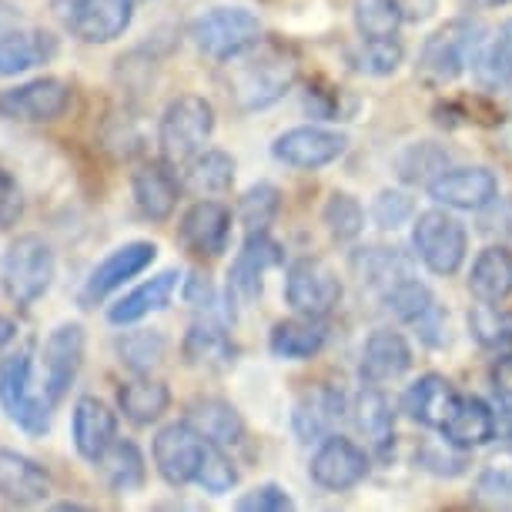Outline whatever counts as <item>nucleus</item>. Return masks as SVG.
<instances>
[{"label":"nucleus","instance_id":"1","mask_svg":"<svg viewBox=\"0 0 512 512\" xmlns=\"http://www.w3.org/2000/svg\"><path fill=\"white\" fill-rule=\"evenodd\" d=\"M54 272V251L41 235L14 238L4 251V265H0L4 292L17 308H31L34 302H41L54 282Z\"/></svg>","mask_w":512,"mask_h":512},{"label":"nucleus","instance_id":"2","mask_svg":"<svg viewBox=\"0 0 512 512\" xmlns=\"http://www.w3.org/2000/svg\"><path fill=\"white\" fill-rule=\"evenodd\" d=\"M215 131V108L201 94H181L164 108L158 124V148L161 158L171 164H185L205 151V141Z\"/></svg>","mask_w":512,"mask_h":512},{"label":"nucleus","instance_id":"3","mask_svg":"<svg viewBox=\"0 0 512 512\" xmlns=\"http://www.w3.org/2000/svg\"><path fill=\"white\" fill-rule=\"evenodd\" d=\"M188 37L211 61H235V57L258 47L262 21L245 7H215V11L195 17Z\"/></svg>","mask_w":512,"mask_h":512},{"label":"nucleus","instance_id":"4","mask_svg":"<svg viewBox=\"0 0 512 512\" xmlns=\"http://www.w3.org/2000/svg\"><path fill=\"white\" fill-rule=\"evenodd\" d=\"M31 375H34V352L21 349L7 359H0V409L7 412V419L21 425L31 436H44L51 429L54 405L44 395L31 392Z\"/></svg>","mask_w":512,"mask_h":512},{"label":"nucleus","instance_id":"5","mask_svg":"<svg viewBox=\"0 0 512 512\" xmlns=\"http://www.w3.org/2000/svg\"><path fill=\"white\" fill-rule=\"evenodd\" d=\"M412 248L432 275L446 278V275H456L462 262H466L469 235L459 218H452L449 211H442V208H432L415 218Z\"/></svg>","mask_w":512,"mask_h":512},{"label":"nucleus","instance_id":"6","mask_svg":"<svg viewBox=\"0 0 512 512\" xmlns=\"http://www.w3.org/2000/svg\"><path fill=\"white\" fill-rule=\"evenodd\" d=\"M482 44V27L472 21H449L422 44L419 74L432 84H449L466 71L469 57H476Z\"/></svg>","mask_w":512,"mask_h":512},{"label":"nucleus","instance_id":"7","mask_svg":"<svg viewBox=\"0 0 512 512\" xmlns=\"http://www.w3.org/2000/svg\"><path fill=\"white\" fill-rule=\"evenodd\" d=\"M54 14L84 44H111L131 27L134 0H54Z\"/></svg>","mask_w":512,"mask_h":512},{"label":"nucleus","instance_id":"8","mask_svg":"<svg viewBox=\"0 0 512 512\" xmlns=\"http://www.w3.org/2000/svg\"><path fill=\"white\" fill-rule=\"evenodd\" d=\"M295 71L298 67L278 51L255 54L245 64L235 67V74H231V94H235V101L245 111L268 108V104H275L295 84Z\"/></svg>","mask_w":512,"mask_h":512},{"label":"nucleus","instance_id":"9","mask_svg":"<svg viewBox=\"0 0 512 512\" xmlns=\"http://www.w3.org/2000/svg\"><path fill=\"white\" fill-rule=\"evenodd\" d=\"M71 108V88L61 77H34L0 91V118L17 124H51Z\"/></svg>","mask_w":512,"mask_h":512},{"label":"nucleus","instance_id":"10","mask_svg":"<svg viewBox=\"0 0 512 512\" xmlns=\"http://www.w3.org/2000/svg\"><path fill=\"white\" fill-rule=\"evenodd\" d=\"M205 452H208V439L188 419L164 425L151 446L154 466H158L161 479L168 486H188V482H195Z\"/></svg>","mask_w":512,"mask_h":512},{"label":"nucleus","instance_id":"11","mask_svg":"<svg viewBox=\"0 0 512 512\" xmlns=\"http://www.w3.org/2000/svg\"><path fill=\"white\" fill-rule=\"evenodd\" d=\"M44 385H41V395L47 402L61 405L64 395L71 392V385L77 379L84 365V325L77 322H64L57 325L44 342Z\"/></svg>","mask_w":512,"mask_h":512},{"label":"nucleus","instance_id":"12","mask_svg":"<svg viewBox=\"0 0 512 512\" xmlns=\"http://www.w3.org/2000/svg\"><path fill=\"white\" fill-rule=\"evenodd\" d=\"M285 302L298 315L325 318L332 308L342 302V282L338 275L318 258H298L285 275Z\"/></svg>","mask_w":512,"mask_h":512},{"label":"nucleus","instance_id":"13","mask_svg":"<svg viewBox=\"0 0 512 512\" xmlns=\"http://www.w3.org/2000/svg\"><path fill=\"white\" fill-rule=\"evenodd\" d=\"M154 258H158V245H154V241H128V245L114 248L111 255L91 272L88 285H84V292H81V302L84 305L104 302V298L111 292H118L124 282H131V278H138L144 268H151Z\"/></svg>","mask_w":512,"mask_h":512},{"label":"nucleus","instance_id":"14","mask_svg":"<svg viewBox=\"0 0 512 512\" xmlns=\"http://www.w3.org/2000/svg\"><path fill=\"white\" fill-rule=\"evenodd\" d=\"M308 472H312L315 486H322L328 492H345V489H355L369 476V456H365L352 439L328 436L322 439V446H318V452L312 456Z\"/></svg>","mask_w":512,"mask_h":512},{"label":"nucleus","instance_id":"15","mask_svg":"<svg viewBox=\"0 0 512 512\" xmlns=\"http://www.w3.org/2000/svg\"><path fill=\"white\" fill-rule=\"evenodd\" d=\"M432 201L456 211H482L499 195V181L489 168H446L429 181Z\"/></svg>","mask_w":512,"mask_h":512},{"label":"nucleus","instance_id":"16","mask_svg":"<svg viewBox=\"0 0 512 512\" xmlns=\"http://www.w3.org/2000/svg\"><path fill=\"white\" fill-rule=\"evenodd\" d=\"M231 238V211L221 201H198L185 211L178 225L181 248L191 251L195 258H218L221 251H228Z\"/></svg>","mask_w":512,"mask_h":512},{"label":"nucleus","instance_id":"17","mask_svg":"<svg viewBox=\"0 0 512 512\" xmlns=\"http://www.w3.org/2000/svg\"><path fill=\"white\" fill-rule=\"evenodd\" d=\"M345 134L338 131H325V128H292L285 134H278L272 144V154L288 168H302V171H315L325 168V164L338 161L345 154Z\"/></svg>","mask_w":512,"mask_h":512},{"label":"nucleus","instance_id":"18","mask_svg":"<svg viewBox=\"0 0 512 512\" xmlns=\"http://www.w3.org/2000/svg\"><path fill=\"white\" fill-rule=\"evenodd\" d=\"M282 265V245L275 238H268V231H251L245 245L231 262L228 272V295H238L251 302V298L262 295V278L268 268Z\"/></svg>","mask_w":512,"mask_h":512},{"label":"nucleus","instance_id":"19","mask_svg":"<svg viewBox=\"0 0 512 512\" xmlns=\"http://www.w3.org/2000/svg\"><path fill=\"white\" fill-rule=\"evenodd\" d=\"M71 439H74L77 456L98 462L104 452L118 442V415L111 412L108 402L94 399V395H84V399H77L74 415H71Z\"/></svg>","mask_w":512,"mask_h":512},{"label":"nucleus","instance_id":"20","mask_svg":"<svg viewBox=\"0 0 512 512\" xmlns=\"http://www.w3.org/2000/svg\"><path fill=\"white\" fill-rule=\"evenodd\" d=\"M134 205L148 221H168L178 208L181 181L175 175V164L171 161H148L134 171L131 178Z\"/></svg>","mask_w":512,"mask_h":512},{"label":"nucleus","instance_id":"21","mask_svg":"<svg viewBox=\"0 0 512 512\" xmlns=\"http://www.w3.org/2000/svg\"><path fill=\"white\" fill-rule=\"evenodd\" d=\"M51 496V476L24 452L0 449V499L11 506H37Z\"/></svg>","mask_w":512,"mask_h":512},{"label":"nucleus","instance_id":"22","mask_svg":"<svg viewBox=\"0 0 512 512\" xmlns=\"http://www.w3.org/2000/svg\"><path fill=\"white\" fill-rule=\"evenodd\" d=\"M459 399L462 395L452 389V382L446 375L429 372L405 392V412H409L419 425H425V429L442 432V425H446L452 419V412H456Z\"/></svg>","mask_w":512,"mask_h":512},{"label":"nucleus","instance_id":"23","mask_svg":"<svg viewBox=\"0 0 512 512\" xmlns=\"http://www.w3.org/2000/svg\"><path fill=\"white\" fill-rule=\"evenodd\" d=\"M178 285H181V275L175 272V268L154 275L151 282L138 285L134 292L124 295L121 302H114L108 308V322L111 325H134V322H141V318L161 312V308L171 305V298H175Z\"/></svg>","mask_w":512,"mask_h":512},{"label":"nucleus","instance_id":"24","mask_svg":"<svg viewBox=\"0 0 512 512\" xmlns=\"http://www.w3.org/2000/svg\"><path fill=\"white\" fill-rule=\"evenodd\" d=\"M412 365V349L409 342L399 335V332H372L369 342L362 349V379L372 382V385H382V382H392V379H402Z\"/></svg>","mask_w":512,"mask_h":512},{"label":"nucleus","instance_id":"25","mask_svg":"<svg viewBox=\"0 0 512 512\" xmlns=\"http://www.w3.org/2000/svg\"><path fill=\"white\" fill-rule=\"evenodd\" d=\"M442 439L452 449H476L496 439V412L476 395H462L452 419L442 425Z\"/></svg>","mask_w":512,"mask_h":512},{"label":"nucleus","instance_id":"26","mask_svg":"<svg viewBox=\"0 0 512 512\" xmlns=\"http://www.w3.org/2000/svg\"><path fill=\"white\" fill-rule=\"evenodd\" d=\"M338 419H342V395L328 389V385H318V389L305 392L298 399L292 425H295V436L302 442H322L332 436Z\"/></svg>","mask_w":512,"mask_h":512},{"label":"nucleus","instance_id":"27","mask_svg":"<svg viewBox=\"0 0 512 512\" xmlns=\"http://www.w3.org/2000/svg\"><path fill=\"white\" fill-rule=\"evenodd\" d=\"M57 54V37L47 31H7L0 34V77H17Z\"/></svg>","mask_w":512,"mask_h":512},{"label":"nucleus","instance_id":"28","mask_svg":"<svg viewBox=\"0 0 512 512\" xmlns=\"http://www.w3.org/2000/svg\"><path fill=\"white\" fill-rule=\"evenodd\" d=\"M188 422L215 446L228 449L245 439V422L238 409L225 399H195L188 405Z\"/></svg>","mask_w":512,"mask_h":512},{"label":"nucleus","instance_id":"29","mask_svg":"<svg viewBox=\"0 0 512 512\" xmlns=\"http://www.w3.org/2000/svg\"><path fill=\"white\" fill-rule=\"evenodd\" d=\"M355 425H359V432L369 439V446L379 452V456H385V452L392 449L395 419H392V405L382 395L379 385L369 382L359 392V399H355Z\"/></svg>","mask_w":512,"mask_h":512},{"label":"nucleus","instance_id":"30","mask_svg":"<svg viewBox=\"0 0 512 512\" xmlns=\"http://www.w3.org/2000/svg\"><path fill=\"white\" fill-rule=\"evenodd\" d=\"M325 325L318 322L315 315H298V318H288V322H278L272 328V338H268V345H272V352L278 359H312V355L322 352L325 345Z\"/></svg>","mask_w":512,"mask_h":512},{"label":"nucleus","instance_id":"31","mask_svg":"<svg viewBox=\"0 0 512 512\" xmlns=\"http://www.w3.org/2000/svg\"><path fill=\"white\" fill-rule=\"evenodd\" d=\"M469 292L479 302H506L512 295V251L509 248H486L472 262Z\"/></svg>","mask_w":512,"mask_h":512},{"label":"nucleus","instance_id":"32","mask_svg":"<svg viewBox=\"0 0 512 512\" xmlns=\"http://www.w3.org/2000/svg\"><path fill=\"white\" fill-rule=\"evenodd\" d=\"M171 405L168 385L158 379H131L118 385V409L124 412V419L134 425H151L158 422Z\"/></svg>","mask_w":512,"mask_h":512},{"label":"nucleus","instance_id":"33","mask_svg":"<svg viewBox=\"0 0 512 512\" xmlns=\"http://www.w3.org/2000/svg\"><path fill=\"white\" fill-rule=\"evenodd\" d=\"M181 352H185V362L195 365V369H225L231 355H235V345H231V338L221 325L198 322L188 328Z\"/></svg>","mask_w":512,"mask_h":512},{"label":"nucleus","instance_id":"34","mask_svg":"<svg viewBox=\"0 0 512 512\" xmlns=\"http://www.w3.org/2000/svg\"><path fill=\"white\" fill-rule=\"evenodd\" d=\"M185 185L195 195H221L235 185V158L225 151H198L185 161Z\"/></svg>","mask_w":512,"mask_h":512},{"label":"nucleus","instance_id":"35","mask_svg":"<svg viewBox=\"0 0 512 512\" xmlns=\"http://www.w3.org/2000/svg\"><path fill=\"white\" fill-rule=\"evenodd\" d=\"M94 466L101 469V476H104V482H108L111 492H134V489H141L144 476H148L141 449L134 446V442H124V439L114 442V446L104 452V456L94 462Z\"/></svg>","mask_w":512,"mask_h":512},{"label":"nucleus","instance_id":"36","mask_svg":"<svg viewBox=\"0 0 512 512\" xmlns=\"http://www.w3.org/2000/svg\"><path fill=\"white\" fill-rule=\"evenodd\" d=\"M472 74L486 91H499L512 84V27L492 37L489 44H479L476 57H472Z\"/></svg>","mask_w":512,"mask_h":512},{"label":"nucleus","instance_id":"37","mask_svg":"<svg viewBox=\"0 0 512 512\" xmlns=\"http://www.w3.org/2000/svg\"><path fill=\"white\" fill-rule=\"evenodd\" d=\"M472 338L489 352H509L512 349V312L499 308L496 302H482L469 312Z\"/></svg>","mask_w":512,"mask_h":512},{"label":"nucleus","instance_id":"38","mask_svg":"<svg viewBox=\"0 0 512 512\" xmlns=\"http://www.w3.org/2000/svg\"><path fill=\"white\" fill-rule=\"evenodd\" d=\"M278 211H282V191L275 185H268V181H258V185H251L245 195L238 201V218L245 231H268L275 225Z\"/></svg>","mask_w":512,"mask_h":512},{"label":"nucleus","instance_id":"39","mask_svg":"<svg viewBox=\"0 0 512 512\" xmlns=\"http://www.w3.org/2000/svg\"><path fill=\"white\" fill-rule=\"evenodd\" d=\"M355 27L365 41H385V37H395L402 27V11L395 0H355Z\"/></svg>","mask_w":512,"mask_h":512},{"label":"nucleus","instance_id":"40","mask_svg":"<svg viewBox=\"0 0 512 512\" xmlns=\"http://www.w3.org/2000/svg\"><path fill=\"white\" fill-rule=\"evenodd\" d=\"M168 342L158 332H128L118 338V355L134 375H148L154 365H161Z\"/></svg>","mask_w":512,"mask_h":512},{"label":"nucleus","instance_id":"41","mask_svg":"<svg viewBox=\"0 0 512 512\" xmlns=\"http://www.w3.org/2000/svg\"><path fill=\"white\" fill-rule=\"evenodd\" d=\"M385 302H389L395 318H402V322H422V318L436 308V298H432L429 285L415 282V278H399V282L389 288Z\"/></svg>","mask_w":512,"mask_h":512},{"label":"nucleus","instance_id":"42","mask_svg":"<svg viewBox=\"0 0 512 512\" xmlns=\"http://www.w3.org/2000/svg\"><path fill=\"white\" fill-rule=\"evenodd\" d=\"M325 225H328V235L335 241H355L365 228V211L352 195L335 191V195L325 201Z\"/></svg>","mask_w":512,"mask_h":512},{"label":"nucleus","instance_id":"43","mask_svg":"<svg viewBox=\"0 0 512 512\" xmlns=\"http://www.w3.org/2000/svg\"><path fill=\"white\" fill-rule=\"evenodd\" d=\"M195 482L205 492H211V496H221V492L235 489L238 469H235V462L225 456V449L215 446V442H208V452H205V459H201V469H198Z\"/></svg>","mask_w":512,"mask_h":512},{"label":"nucleus","instance_id":"44","mask_svg":"<svg viewBox=\"0 0 512 512\" xmlns=\"http://www.w3.org/2000/svg\"><path fill=\"white\" fill-rule=\"evenodd\" d=\"M359 61H362L365 74L385 77L402 64V44L395 41V37H385V41H365Z\"/></svg>","mask_w":512,"mask_h":512},{"label":"nucleus","instance_id":"45","mask_svg":"<svg viewBox=\"0 0 512 512\" xmlns=\"http://www.w3.org/2000/svg\"><path fill=\"white\" fill-rule=\"evenodd\" d=\"M238 509L241 512H285V509H292V496H288L282 486L268 482V486L245 492V496L238 499Z\"/></svg>","mask_w":512,"mask_h":512},{"label":"nucleus","instance_id":"46","mask_svg":"<svg viewBox=\"0 0 512 512\" xmlns=\"http://www.w3.org/2000/svg\"><path fill=\"white\" fill-rule=\"evenodd\" d=\"M24 215V191L7 168H0V231L14 228Z\"/></svg>","mask_w":512,"mask_h":512},{"label":"nucleus","instance_id":"47","mask_svg":"<svg viewBox=\"0 0 512 512\" xmlns=\"http://www.w3.org/2000/svg\"><path fill=\"white\" fill-rule=\"evenodd\" d=\"M372 215L382 228H399L402 221L412 215V201L405 195H399V191H382V195L375 198Z\"/></svg>","mask_w":512,"mask_h":512},{"label":"nucleus","instance_id":"48","mask_svg":"<svg viewBox=\"0 0 512 512\" xmlns=\"http://www.w3.org/2000/svg\"><path fill=\"white\" fill-rule=\"evenodd\" d=\"M489 379H492V389H496V395H499V402L512 405V355L499 352V359L492 362Z\"/></svg>","mask_w":512,"mask_h":512},{"label":"nucleus","instance_id":"49","mask_svg":"<svg viewBox=\"0 0 512 512\" xmlns=\"http://www.w3.org/2000/svg\"><path fill=\"white\" fill-rule=\"evenodd\" d=\"M395 4H399L405 21H425V17L436 14L439 0H395Z\"/></svg>","mask_w":512,"mask_h":512},{"label":"nucleus","instance_id":"50","mask_svg":"<svg viewBox=\"0 0 512 512\" xmlns=\"http://www.w3.org/2000/svg\"><path fill=\"white\" fill-rule=\"evenodd\" d=\"M17 14L11 4H7V0H0V34H7V31H14V24H17Z\"/></svg>","mask_w":512,"mask_h":512},{"label":"nucleus","instance_id":"51","mask_svg":"<svg viewBox=\"0 0 512 512\" xmlns=\"http://www.w3.org/2000/svg\"><path fill=\"white\" fill-rule=\"evenodd\" d=\"M14 335H17V322H14V318H7V315H0V352L14 342Z\"/></svg>","mask_w":512,"mask_h":512},{"label":"nucleus","instance_id":"52","mask_svg":"<svg viewBox=\"0 0 512 512\" xmlns=\"http://www.w3.org/2000/svg\"><path fill=\"white\" fill-rule=\"evenodd\" d=\"M476 7H499V4H506V0H472Z\"/></svg>","mask_w":512,"mask_h":512}]
</instances>
